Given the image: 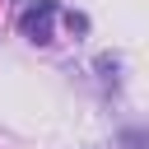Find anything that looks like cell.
<instances>
[{"label": "cell", "mask_w": 149, "mask_h": 149, "mask_svg": "<svg viewBox=\"0 0 149 149\" xmlns=\"http://www.w3.org/2000/svg\"><path fill=\"white\" fill-rule=\"evenodd\" d=\"M56 14H61V5H56V0H33V5L19 14V28H23V37H28L33 47H47V42H56V33H51Z\"/></svg>", "instance_id": "obj_1"}, {"label": "cell", "mask_w": 149, "mask_h": 149, "mask_svg": "<svg viewBox=\"0 0 149 149\" xmlns=\"http://www.w3.org/2000/svg\"><path fill=\"white\" fill-rule=\"evenodd\" d=\"M121 144H126V149H144V144H149V130H126Z\"/></svg>", "instance_id": "obj_2"}]
</instances>
